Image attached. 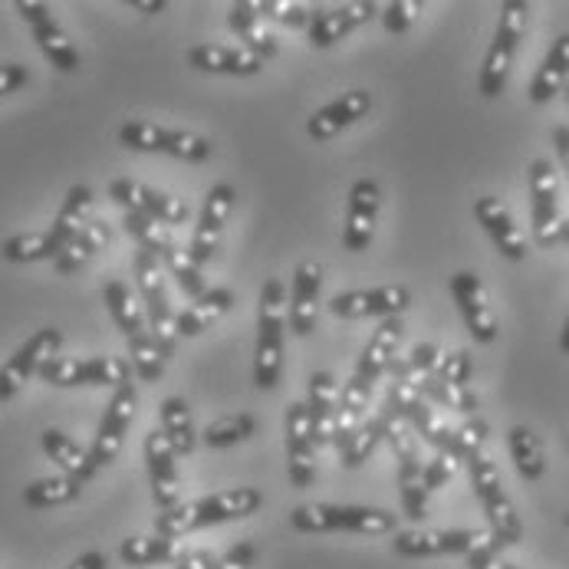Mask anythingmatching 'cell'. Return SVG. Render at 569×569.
Listing matches in <instances>:
<instances>
[{"mask_svg": "<svg viewBox=\"0 0 569 569\" xmlns=\"http://www.w3.org/2000/svg\"><path fill=\"white\" fill-rule=\"evenodd\" d=\"M263 493L257 488H228L184 500L171 510H162L156 517V533L178 540L208 527H221V523H234V520H247L260 510Z\"/></svg>", "mask_w": 569, "mask_h": 569, "instance_id": "6da1fadb", "label": "cell"}, {"mask_svg": "<svg viewBox=\"0 0 569 569\" xmlns=\"http://www.w3.org/2000/svg\"><path fill=\"white\" fill-rule=\"evenodd\" d=\"M287 287L280 277H267L260 290V310H257V349H253V386L260 392H270L280 386L283 376V352H287Z\"/></svg>", "mask_w": 569, "mask_h": 569, "instance_id": "7a4b0ae2", "label": "cell"}, {"mask_svg": "<svg viewBox=\"0 0 569 569\" xmlns=\"http://www.w3.org/2000/svg\"><path fill=\"white\" fill-rule=\"evenodd\" d=\"M290 527L297 533L382 537L399 530V517L382 507H359V503H300L290 513Z\"/></svg>", "mask_w": 569, "mask_h": 569, "instance_id": "3957f363", "label": "cell"}, {"mask_svg": "<svg viewBox=\"0 0 569 569\" xmlns=\"http://www.w3.org/2000/svg\"><path fill=\"white\" fill-rule=\"evenodd\" d=\"M468 475H471L475 497L481 500V510H485V517H488L490 537H493L497 550L517 547V543L523 540V520H520V513H517L510 493L503 490V481H500L497 465L481 451L478 458L468 461Z\"/></svg>", "mask_w": 569, "mask_h": 569, "instance_id": "277c9868", "label": "cell"}, {"mask_svg": "<svg viewBox=\"0 0 569 569\" xmlns=\"http://www.w3.org/2000/svg\"><path fill=\"white\" fill-rule=\"evenodd\" d=\"M527 20H530V3L527 0H503L500 3V20H497L488 57H485V67H481V80H478L485 99H497L507 89L510 67H513L520 40L527 33Z\"/></svg>", "mask_w": 569, "mask_h": 569, "instance_id": "5b68a950", "label": "cell"}, {"mask_svg": "<svg viewBox=\"0 0 569 569\" xmlns=\"http://www.w3.org/2000/svg\"><path fill=\"white\" fill-rule=\"evenodd\" d=\"M119 146L132 149V152H152V156H168L178 162H208L211 159V142L204 136L184 132V129H164L156 122H142L132 119L116 132Z\"/></svg>", "mask_w": 569, "mask_h": 569, "instance_id": "8992f818", "label": "cell"}, {"mask_svg": "<svg viewBox=\"0 0 569 569\" xmlns=\"http://www.w3.org/2000/svg\"><path fill=\"white\" fill-rule=\"evenodd\" d=\"M43 382L57 386V389H80V386H126L132 382V366L119 356H53L43 369H40Z\"/></svg>", "mask_w": 569, "mask_h": 569, "instance_id": "52a82bcc", "label": "cell"}, {"mask_svg": "<svg viewBox=\"0 0 569 569\" xmlns=\"http://www.w3.org/2000/svg\"><path fill=\"white\" fill-rule=\"evenodd\" d=\"M136 283H139V297H142V310H146V323L152 339L162 346L164 352H174L178 342V326H174V310L168 300V287H164L162 263L149 253L139 250L136 253Z\"/></svg>", "mask_w": 569, "mask_h": 569, "instance_id": "ba28073f", "label": "cell"}, {"mask_svg": "<svg viewBox=\"0 0 569 569\" xmlns=\"http://www.w3.org/2000/svg\"><path fill=\"white\" fill-rule=\"evenodd\" d=\"M530 218H533V238L540 247H553L563 241V214H560V178L550 159H533L530 171Z\"/></svg>", "mask_w": 569, "mask_h": 569, "instance_id": "9c48e42d", "label": "cell"}, {"mask_svg": "<svg viewBox=\"0 0 569 569\" xmlns=\"http://www.w3.org/2000/svg\"><path fill=\"white\" fill-rule=\"evenodd\" d=\"M493 543L485 530H396L392 550L406 560H428V557H468L471 550Z\"/></svg>", "mask_w": 569, "mask_h": 569, "instance_id": "30bf717a", "label": "cell"}, {"mask_svg": "<svg viewBox=\"0 0 569 569\" xmlns=\"http://www.w3.org/2000/svg\"><path fill=\"white\" fill-rule=\"evenodd\" d=\"M136 411H139V392H136L132 382H126V386H119L112 392V399L106 406V415L99 421V431L92 438L89 461H92L96 471H102L106 465H112L119 458V451L126 445V435H129V428L136 421Z\"/></svg>", "mask_w": 569, "mask_h": 569, "instance_id": "8fae6325", "label": "cell"}, {"mask_svg": "<svg viewBox=\"0 0 569 569\" xmlns=\"http://www.w3.org/2000/svg\"><path fill=\"white\" fill-rule=\"evenodd\" d=\"M408 307H411V293L402 283H386V287H369V290H346V293H336L326 310L336 317V320H392V317H402Z\"/></svg>", "mask_w": 569, "mask_h": 569, "instance_id": "7c38bea8", "label": "cell"}, {"mask_svg": "<svg viewBox=\"0 0 569 569\" xmlns=\"http://www.w3.org/2000/svg\"><path fill=\"white\" fill-rule=\"evenodd\" d=\"M63 332L57 326L37 329L3 366H0V402H10L27 382L30 376H37L57 352H60Z\"/></svg>", "mask_w": 569, "mask_h": 569, "instance_id": "4fadbf2b", "label": "cell"}, {"mask_svg": "<svg viewBox=\"0 0 569 569\" xmlns=\"http://www.w3.org/2000/svg\"><path fill=\"white\" fill-rule=\"evenodd\" d=\"M109 198L126 211H139V214H149V218L162 221L164 228L188 224V218H191V211H188V204L181 198L164 194L159 188H149V184L136 181V178H116L109 184Z\"/></svg>", "mask_w": 569, "mask_h": 569, "instance_id": "5bb4252c", "label": "cell"}, {"mask_svg": "<svg viewBox=\"0 0 569 569\" xmlns=\"http://www.w3.org/2000/svg\"><path fill=\"white\" fill-rule=\"evenodd\" d=\"M379 211H382V188H379V181L376 178H359L349 188L346 224H342V247L349 253L369 250L372 238H376Z\"/></svg>", "mask_w": 569, "mask_h": 569, "instance_id": "9a60e30c", "label": "cell"}, {"mask_svg": "<svg viewBox=\"0 0 569 569\" xmlns=\"http://www.w3.org/2000/svg\"><path fill=\"white\" fill-rule=\"evenodd\" d=\"M234 198H238V191L228 181H218L208 191V198L201 204V214H198V224H194V234H191V244H188V253H191V260L198 267H204L214 257L218 244H221V234H224V224L231 218Z\"/></svg>", "mask_w": 569, "mask_h": 569, "instance_id": "2e32d148", "label": "cell"}, {"mask_svg": "<svg viewBox=\"0 0 569 569\" xmlns=\"http://www.w3.org/2000/svg\"><path fill=\"white\" fill-rule=\"evenodd\" d=\"M283 431H287V475H290V485L297 490L313 488V481H317V445H313V435H310L307 402H290L287 406Z\"/></svg>", "mask_w": 569, "mask_h": 569, "instance_id": "e0dca14e", "label": "cell"}, {"mask_svg": "<svg viewBox=\"0 0 569 569\" xmlns=\"http://www.w3.org/2000/svg\"><path fill=\"white\" fill-rule=\"evenodd\" d=\"M451 297H455V303H458V310L465 317V326L471 329V336L478 342L490 346L500 336V329H497V317H493L485 280L475 270H458L451 277Z\"/></svg>", "mask_w": 569, "mask_h": 569, "instance_id": "ac0fdd59", "label": "cell"}, {"mask_svg": "<svg viewBox=\"0 0 569 569\" xmlns=\"http://www.w3.org/2000/svg\"><path fill=\"white\" fill-rule=\"evenodd\" d=\"M323 263L320 260H303L297 263L293 273V287H290V300H287V323L290 332L307 339L317 320H320V290H323Z\"/></svg>", "mask_w": 569, "mask_h": 569, "instance_id": "d6986e66", "label": "cell"}, {"mask_svg": "<svg viewBox=\"0 0 569 569\" xmlns=\"http://www.w3.org/2000/svg\"><path fill=\"white\" fill-rule=\"evenodd\" d=\"M372 17H379V3L372 0H359V3H342V7H326L313 10V20L307 27V40L317 50H329L339 40H346L349 33H356L359 27H366Z\"/></svg>", "mask_w": 569, "mask_h": 569, "instance_id": "ffe728a7", "label": "cell"}, {"mask_svg": "<svg viewBox=\"0 0 569 569\" xmlns=\"http://www.w3.org/2000/svg\"><path fill=\"white\" fill-rule=\"evenodd\" d=\"M406 336V323L402 317H392V320H382V326L372 332V339L366 342V349L359 352V362L352 369V382L366 386L376 392V382L392 369L396 362V352H399V342Z\"/></svg>", "mask_w": 569, "mask_h": 569, "instance_id": "44dd1931", "label": "cell"}, {"mask_svg": "<svg viewBox=\"0 0 569 569\" xmlns=\"http://www.w3.org/2000/svg\"><path fill=\"white\" fill-rule=\"evenodd\" d=\"M372 112V92L369 89H349L339 99L326 102L320 112H313V119H307V136L313 142H329L339 132H346L349 126H356L359 119H366Z\"/></svg>", "mask_w": 569, "mask_h": 569, "instance_id": "7402d4cb", "label": "cell"}, {"mask_svg": "<svg viewBox=\"0 0 569 569\" xmlns=\"http://www.w3.org/2000/svg\"><path fill=\"white\" fill-rule=\"evenodd\" d=\"M475 218L478 224L488 231V238L493 241V247L507 257V260H527L530 247H527V234L520 231V224L513 221L510 208L493 198V194H481L475 201Z\"/></svg>", "mask_w": 569, "mask_h": 569, "instance_id": "603a6c76", "label": "cell"}, {"mask_svg": "<svg viewBox=\"0 0 569 569\" xmlns=\"http://www.w3.org/2000/svg\"><path fill=\"white\" fill-rule=\"evenodd\" d=\"M142 451H146V471H149L152 500L159 503V510L178 507V455H174L171 441L164 438L162 428L149 431Z\"/></svg>", "mask_w": 569, "mask_h": 569, "instance_id": "cb8c5ba5", "label": "cell"}, {"mask_svg": "<svg viewBox=\"0 0 569 569\" xmlns=\"http://www.w3.org/2000/svg\"><path fill=\"white\" fill-rule=\"evenodd\" d=\"M188 63L201 73H214V77H257L263 70V60L247 53L244 47H224V43L191 47Z\"/></svg>", "mask_w": 569, "mask_h": 569, "instance_id": "d4e9b609", "label": "cell"}, {"mask_svg": "<svg viewBox=\"0 0 569 569\" xmlns=\"http://www.w3.org/2000/svg\"><path fill=\"white\" fill-rule=\"evenodd\" d=\"M336 408H339V386L332 379V372L317 369L310 376V389H307V415H310V435L313 445L326 448L332 445V428H336Z\"/></svg>", "mask_w": 569, "mask_h": 569, "instance_id": "484cf974", "label": "cell"}, {"mask_svg": "<svg viewBox=\"0 0 569 569\" xmlns=\"http://www.w3.org/2000/svg\"><path fill=\"white\" fill-rule=\"evenodd\" d=\"M228 23H231V30L238 33V40H244L247 53H253L257 60L267 63V60L280 57V40H277L273 30L263 23V17H260V10H257L253 0H238V3L231 7V13H228Z\"/></svg>", "mask_w": 569, "mask_h": 569, "instance_id": "4316f807", "label": "cell"}, {"mask_svg": "<svg viewBox=\"0 0 569 569\" xmlns=\"http://www.w3.org/2000/svg\"><path fill=\"white\" fill-rule=\"evenodd\" d=\"M231 307H234V290H228V287H208L204 297L191 300V307L174 317L178 336L194 339V336L208 332L224 313H231Z\"/></svg>", "mask_w": 569, "mask_h": 569, "instance_id": "83f0119b", "label": "cell"}, {"mask_svg": "<svg viewBox=\"0 0 569 569\" xmlns=\"http://www.w3.org/2000/svg\"><path fill=\"white\" fill-rule=\"evenodd\" d=\"M569 82V33L563 37H557L553 40V47H550V53L543 57V63H540V70H537V77L530 82V102L533 106H543V102H550L557 92H563Z\"/></svg>", "mask_w": 569, "mask_h": 569, "instance_id": "f1b7e54d", "label": "cell"}, {"mask_svg": "<svg viewBox=\"0 0 569 569\" xmlns=\"http://www.w3.org/2000/svg\"><path fill=\"white\" fill-rule=\"evenodd\" d=\"M102 300H106V307H109V313H112V323L119 326V332H122L126 339H139V336L149 332L146 310H142V303L136 300V293H132L129 283L109 280V283L102 287Z\"/></svg>", "mask_w": 569, "mask_h": 569, "instance_id": "f546056e", "label": "cell"}, {"mask_svg": "<svg viewBox=\"0 0 569 569\" xmlns=\"http://www.w3.org/2000/svg\"><path fill=\"white\" fill-rule=\"evenodd\" d=\"M92 204H96L92 188L73 184V188L67 191V198H63V204H60V211H57V218H53V228H50V234H53V241L60 244V250L70 244L82 228L92 221Z\"/></svg>", "mask_w": 569, "mask_h": 569, "instance_id": "4dcf8cb0", "label": "cell"}, {"mask_svg": "<svg viewBox=\"0 0 569 569\" xmlns=\"http://www.w3.org/2000/svg\"><path fill=\"white\" fill-rule=\"evenodd\" d=\"M112 241V228L106 224V221H99V218H92L86 228H82L80 234L70 241V244L63 247L60 253H57V260H53V267H57V273H77L80 267H86L99 250H106Z\"/></svg>", "mask_w": 569, "mask_h": 569, "instance_id": "1f68e13d", "label": "cell"}, {"mask_svg": "<svg viewBox=\"0 0 569 569\" xmlns=\"http://www.w3.org/2000/svg\"><path fill=\"white\" fill-rule=\"evenodd\" d=\"M40 445H43L47 458H50L67 478H77V481L86 485V481L96 475V468H92V461H89V451L80 448L70 435H63L60 428H47L43 438H40Z\"/></svg>", "mask_w": 569, "mask_h": 569, "instance_id": "d6a6232c", "label": "cell"}, {"mask_svg": "<svg viewBox=\"0 0 569 569\" xmlns=\"http://www.w3.org/2000/svg\"><path fill=\"white\" fill-rule=\"evenodd\" d=\"M119 560L132 569H149V567H168V563H178L181 560V550H178V540H168V537H129L119 543Z\"/></svg>", "mask_w": 569, "mask_h": 569, "instance_id": "836d02e7", "label": "cell"}, {"mask_svg": "<svg viewBox=\"0 0 569 569\" xmlns=\"http://www.w3.org/2000/svg\"><path fill=\"white\" fill-rule=\"evenodd\" d=\"M507 448L513 458V468L523 481H540L547 475V455H543V441L533 435V428L527 425H513L507 431Z\"/></svg>", "mask_w": 569, "mask_h": 569, "instance_id": "e575fe53", "label": "cell"}, {"mask_svg": "<svg viewBox=\"0 0 569 569\" xmlns=\"http://www.w3.org/2000/svg\"><path fill=\"white\" fill-rule=\"evenodd\" d=\"M30 30H33V40H37L40 53H43L60 73H77V70H80V53H77L73 40L67 37V30H63L57 20L37 23V27H30Z\"/></svg>", "mask_w": 569, "mask_h": 569, "instance_id": "d590c367", "label": "cell"}, {"mask_svg": "<svg viewBox=\"0 0 569 569\" xmlns=\"http://www.w3.org/2000/svg\"><path fill=\"white\" fill-rule=\"evenodd\" d=\"M162 431L164 438L171 441L174 455H191L198 448V431H194V418H191V408L184 399L178 396H168L162 402Z\"/></svg>", "mask_w": 569, "mask_h": 569, "instance_id": "8d00e7d4", "label": "cell"}, {"mask_svg": "<svg viewBox=\"0 0 569 569\" xmlns=\"http://www.w3.org/2000/svg\"><path fill=\"white\" fill-rule=\"evenodd\" d=\"M399 497H402V510L408 520L421 523L428 517V490H425V465L418 455L399 458Z\"/></svg>", "mask_w": 569, "mask_h": 569, "instance_id": "74e56055", "label": "cell"}, {"mask_svg": "<svg viewBox=\"0 0 569 569\" xmlns=\"http://www.w3.org/2000/svg\"><path fill=\"white\" fill-rule=\"evenodd\" d=\"M441 359H445V352L438 342H418L406 359L392 362V376H396V382H408L421 392V382L438 372Z\"/></svg>", "mask_w": 569, "mask_h": 569, "instance_id": "f35d334b", "label": "cell"}, {"mask_svg": "<svg viewBox=\"0 0 569 569\" xmlns=\"http://www.w3.org/2000/svg\"><path fill=\"white\" fill-rule=\"evenodd\" d=\"M80 493H82V481H77V478H67V475H57V478L30 481V485L23 488V503H27V507H37V510H47V507L73 503Z\"/></svg>", "mask_w": 569, "mask_h": 569, "instance_id": "ab89813d", "label": "cell"}, {"mask_svg": "<svg viewBox=\"0 0 569 569\" xmlns=\"http://www.w3.org/2000/svg\"><path fill=\"white\" fill-rule=\"evenodd\" d=\"M159 263H162L164 277H174V283L184 290V297L198 300V297H204V293H208V280H204L201 267L191 260V253H188L181 244H174L171 250H164L162 257H159Z\"/></svg>", "mask_w": 569, "mask_h": 569, "instance_id": "60d3db41", "label": "cell"}, {"mask_svg": "<svg viewBox=\"0 0 569 569\" xmlns=\"http://www.w3.org/2000/svg\"><path fill=\"white\" fill-rule=\"evenodd\" d=\"M257 418L247 415V411H234V415H224V418H214L204 431H201V441L208 448H234V445H244L257 435Z\"/></svg>", "mask_w": 569, "mask_h": 569, "instance_id": "b9f144b4", "label": "cell"}, {"mask_svg": "<svg viewBox=\"0 0 569 569\" xmlns=\"http://www.w3.org/2000/svg\"><path fill=\"white\" fill-rule=\"evenodd\" d=\"M122 224H126V231L136 238L139 250H149L156 260L162 257L164 250H171V247L178 244L174 234H171V228H164L162 221H156V218H149V214L126 211V214H122Z\"/></svg>", "mask_w": 569, "mask_h": 569, "instance_id": "7bdbcfd3", "label": "cell"}, {"mask_svg": "<svg viewBox=\"0 0 569 569\" xmlns=\"http://www.w3.org/2000/svg\"><path fill=\"white\" fill-rule=\"evenodd\" d=\"M421 396L431 402V406H441V408H451V411H461V415H478V396H475V389L471 386H455V382H445V379H438V376H428L425 382H421Z\"/></svg>", "mask_w": 569, "mask_h": 569, "instance_id": "ee69618b", "label": "cell"}, {"mask_svg": "<svg viewBox=\"0 0 569 569\" xmlns=\"http://www.w3.org/2000/svg\"><path fill=\"white\" fill-rule=\"evenodd\" d=\"M3 260L10 263H37V260H57L60 244L53 241L50 231H40V234H17V238H7L0 244Z\"/></svg>", "mask_w": 569, "mask_h": 569, "instance_id": "f6af8a7d", "label": "cell"}, {"mask_svg": "<svg viewBox=\"0 0 569 569\" xmlns=\"http://www.w3.org/2000/svg\"><path fill=\"white\" fill-rule=\"evenodd\" d=\"M379 445H382V421H379V415H376V418L362 421V425L356 428V435L339 448V455H342V468H349V471L362 468V465L372 458V451H376Z\"/></svg>", "mask_w": 569, "mask_h": 569, "instance_id": "bcb514c9", "label": "cell"}, {"mask_svg": "<svg viewBox=\"0 0 569 569\" xmlns=\"http://www.w3.org/2000/svg\"><path fill=\"white\" fill-rule=\"evenodd\" d=\"M490 435V425L481 418V415H471L465 425H458V428H451V438H448V451L461 461V465H468L471 458H478L481 451H485V441H488Z\"/></svg>", "mask_w": 569, "mask_h": 569, "instance_id": "7dc6e473", "label": "cell"}, {"mask_svg": "<svg viewBox=\"0 0 569 569\" xmlns=\"http://www.w3.org/2000/svg\"><path fill=\"white\" fill-rule=\"evenodd\" d=\"M129 356H132V369L139 372L142 382H159L164 376V362H168V352L152 339V332L139 336V339H129Z\"/></svg>", "mask_w": 569, "mask_h": 569, "instance_id": "c3c4849f", "label": "cell"}, {"mask_svg": "<svg viewBox=\"0 0 569 569\" xmlns=\"http://www.w3.org/2000/svg\"><path fill=\"white\" fill-rule=\"evenodd\" d=\"M260 17H270L283 27H293V30H307L310 20H313V10H307L303 3L297 0H253Z\"/></svg>", "mask_w": 569, "mask_h": 569, "instance_id": "681fc988", "label": "cell"}, {"mask_svg": "<svg viewBox=\"0 0 569 569\" xmlns=\"http://www.w3.org/2000/svg\"><path fill=\"white\" fill-rule=\"evenodd\" d=\"M421 10H425L421 0H392L386 7H379V17H382V27L399 37V33L411 30V23L421 17Z\"/></svg>", "mask_w": 569, "mask_h": 569, "instance_id": "f907efd6", "label": "cell"}, {"mask_svg": "<svg viewBox=\"0 0 569 569\" xmlns=\"http://www.w3.org/2000/svg\"><path fill=\"white\" fill-rule=\"evenodd\" d=\"M461 468H465V465H461L448 448L435 451L431 465H425V490H428V493L441 490L448 481H455V475H458Z\"/></svg>", "mask_w": 569, "mask_h": 569, "instance_id": "816d5d0a", "label": "cell"}, {"mask_svg": "<svg viewBox=\"0 0 569 569\" xmlns=\"http://www.w3.org/2000/svg\"><path fill=\"white\" fill-rule=\"evenodd\" d=\"M471 372H475V362H471V352L468 349H458V352H445L441 366H438V379L445 382H455V386H468L471 382Z\"/></svg>", "mask_w": 569, "mask_h": 569, "instance_id": "f5cc1de1", "label": "cell"}, {"mask_svg": "<svg viewBox=\"0 0 569 569\" xmlns=\"http://www.w3.org/2000/svg\"><path fill=\"white\" fill-rule=\"evenodd\" d=\"M253 563H257V547H253V540H241V543H234L224 557H218L211 569H250Z\"/></svg>", "mask_w": 569, "mask_h": 569, "instance_id": "db71d44e", "label": "cell"}, {"mask_svg": "<svg viewBox=\"0 0 569 569\" xmlns=\"http://www.w3.org/2000/svg\"><path fill=\"white\" fill-rule=\"evenodd\" d=\"M465 560H468V569H520V567H513V563H507V560L500 557L497 543H485V547L471 550Z\"/></svg>", "mask_w": 569, "mask_h": 569, "instance_id": "11a10c76", "label": "cell"}, {"mask_svg": "<svg viewBox=\"0 0 569 569\" xmlns=\"http://www.w3.org/2000/svg\"><path fill=\"white\" fill-rule=\"evenodd\" d=\"M27 80H30L27 67H20V63H3V67H0V99L10 96V92H17V89H23Z\"/></svg>", "mask_w": 569, "mask_h": 569, "instance_id": "9f6ffc18", "label": "cell"}, {"mask_svg": "<svg viewBox=\"0 0 569 569\" xmlns=\"http://www.w3.org/2000/svg\"><path fill=\"white\" fill-rule=\"evenodd\" d=\"M13 10L30 23V27H37V23H47V20H53V13H50V3H40V0H17L13 3Z\"/></svg>", "mask_w": 569, "mask_h": 569, "instance_id": "6f0895ef", "label": "cell"}, {"mask_svg": "<svg viewBox=\"0 0 569 569\" xmlns=\"http://www.w3.org/2000/svg\"><path fill=\"white\" fill-rule=\"evenodd\" d=\"M214 553H208V550H194V553H188V557H181L174 569H211L214 567Z\"/></svg>", "mask_w": 569, "mask_h": 569, "instance_id": "680465c9", "label": "cell"}, {"mask_svg": "<svg viewBox=\"0 0 569 569\" xmlns=\"http://www.w3.org/2000/svg\"><path fill=\"white\" fill-rule=\"evenodd\" d=\"M553 146H557L560 164H563V171H567L569 178V126H557L553 129Z\"/></svg>", "mask_w": 569, "mask_h": 569, "instance_id": "91938a15", "label": "cell"}, {"mask_svg": "<svg viewBox=\"0 0 569 569\" xmlns=\"http://www.w3.org/2000/svg\"><path fill=\"white\" fill-rule=\"evenodd\" d=\"M67 569H109V560H106V553H99V550H89V553H82L77 557L73 563Z\"/></svg>", "mask_w": 569, "mask_h": 569, "instance_id": "94428289", "label": "cell"}, {"mask_svg": "<svg viewBox=\"0 0 569 569\" xmlns=\"http://www.w3.org/2000/svg\"><path fill=\"white\" fill-rule=\"evenodd\" d=\"M129 7H136L139 13H162L164 7H168V0H129Z\"/></svg>", "mask_w": 569, "mask_h": 569, "instance_id": "6125c7cd", "label": "cell"}, {"mask_svg": "<svg viewBox=\"0 0 569 569\" xmlns=\"http://www.w3.org/2000/svg\"><path fill=\"white\" fill-rule=\"evenodd\" d=\"M560 349L569 356V317H567V323H563V332H560Z\"/></svg>", "mask_w": 569, "mask_h": 569, "instance_id": "be15d7a7", "label": "cell"}, {"mask_svg": "<svg viewBox=\"0 0 569 569\" xmlns=\"http://www.w3.org/2000/svg\"><path fill=\"white\" fill-rule=\"evenodd\" d=\"M563 241L569 244V221H563Z\"/></svg>", "mask_w": 569, "mask_h": 569, "instance_id": "e7e4bbea", "label": "cell"}, {"mask_svg": "<svg viewBox=\"0 0 569 569\" xmlns=\"http://www.w3.org/2000/svg\"><path fill=\"white\" fill-rule=\"evenodd\" d=\"M567 527H569V513H567Z\"/></svg>", "mask_w": 569, "mask_h": 569, "instance_id": "03108f58", "label": "cell"}, {"mask_svg": "<svg viewBox=\"0 0 569 569\" xmlns=\"http://www.w3.org/2000/svg\"><path fill=\"white\" fill-rule=\"evenodd\" d=\"M567 96H569V82H567Z\"/></svg>", "mask_w": 569, "mask_h": 569, "instance_id": "003e7915", "label": "cell"}]
</instances>
